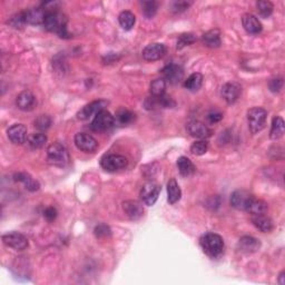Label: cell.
Wrapping results in <instances>:
<instances>
[{"label":"cell","instance_id":"37","mask_svg":"<svg viewBox=\"0 0 285 285\" xmlns=\"http://www.w3.org/2000/svg\"><path fill=\"white\" fill-rule=\"evenodd\" d=\"M207 150H209V144L205 140H197L191 146V153L195 156H202L207 153Z\"/></svg>","mask_w":285,"mask_h":285},{"label":"cell","instance_id":"45","mask_svg":"<svg viewBox=\"0 0 285 285\" xmlns=\"http://www.w3.org/2000/svg\"><path fill=\"white\" fill-rule=\"evenodd\" d=\"M207 118H209V120L210 121V123H217V121H220L222 118H223V115L218 112H213V113L209 114Z\"/></svg>","mask_w":285,"mask_h":285},{"label":"cell","instance_id":"5","mask_svg":"<svg viewBox=\"0 0 285 285\" xmlns=\"http://www.w3.org/2000/svg\"><path fill=\"white\" fill-rule=\"evenodd\" d=\"M128 162L127 158L123 155L118 154H109L104 156L101 160V166L103 169H105L106 172H117L120 169L125 168L127 166Z\"/></svg>","mask_w":285,"mask_h":285},{"label":"cell","instance_id":"17","mask_svg":"<svg viewBox=\"0 0 285 285\" xmlns=\"http://www.w3.org/2000/svg\"><path fill=\"white\" fill-rule=\"evenodd\" d=\"M187 131L191 136L199 139H205L212 136V131L209 128V126H206L204 123H202L199 120L190 121L187 124Z\"/></svg>","mask_w":285,"mask_h":285},{"label":"cell","instance_id":"29","mask_svg":"<svg viewBox=\"0 0 285 285\" xmlns=\"http://www.w3.org/2000/svg\"><path fill=\"white\" fill-rule=\"evenodd\" d=\"M177 168L182 176H191L195 172V166L190 158L182 156L177 160Z\"/></svg>","mask_w":285,"mask_h":285},{"label":"cell","instance_id":"33","mask_svg":"<svg viewBox=\"0 0 285 285\" xmlns=\"http://www.w3.org/2000/svg\"><path fill=\"white\" fill-rule=\"evenodd\" d=\"M47 142V136L43 133H35L28 137V144L32 150H39L45 146Z\"/></svg>","mask_w":285,"mask_h":285},{"label":"cell","instance_id":"30","mask_svg":"<svg viewBox=\"0 0 285 285\" xmlns=\"http://www.w3.org/2000/svg\"><path fill=\"white\" fill-rule=\"evenodd\" d=\"M268 210V204L266 202L258 199L254 196L252 199L249 207H247L246 212H249L252 215H257V214H264Z\"/></svg>","mask_w":285,"mask_h":285},{"label":"cell","instance_id":"28","mask_svg":"<svg viewBox=\"0 0 285 285\" xmlns=\"http://www.w3.org/2000/svg\"><path fill=\"white\" fill-rule=\"evenodd\" d=\"M134 120H135V114L126 108H120L116 113V116H115V124L120 126L129 125Z\"/></svg>","mask_w":285,"mask_h":285},{"label":"cell","instance_id":"36","mask_svg":"<svg viewBox=\"0 0 285 285\" xmlns=\"http://www.w3.org/2000/svg\"><path fill=\"white\" fill-rule=\"evenodd\" d=\"M166 90V81L161 78V79H155L153 83L150 84V94L151 96H163L165 94Z\"/></svg>","mask_w":285,"mask_h":285},{"label":"cell","instance_id":"42","mask_svg":"<svg viewBox=\"0 0 285 285\" xmlns=\"http://www.w3.org/2000/svg\"><path fill=\"white\" fill-rule=\"evenodd\" d=\"M283 78H273L269 81V88L272 92H279L283 88Z\"/></svg>","mask_w":285,"mask_h":285},{"label":"cell","instance_id":"22","mask_svg":"<svg viewBox=\"0 0 285 285\" xmlns=\"http://www.w3.org/2000/svg\"><path fill=\"white\" fill-rule=\"evenodd\" d=\"M252 223L263 233H269L273 231L274 228L273 221L269 216L264 215V214H257V215L252 216Z\"/></svg>","mask_w":285,"mask_h":285},{"label":"cell","instance_id":"16","mask_svg":"<svg viewBox=\"0 0 285 285\" xmlns=\"http://www.w3.org/2000/svg\"><path fill=\"white\" fill-rule=\"evenodd\" d=\"M166 54V48L163 44L155 43L147 45L143 49V57L147 61H155L158 60L165 56Z\"/></svg>","mask_w":285,"mask_h":285},{"label":"cell","instance_id":"46","mask_svg":"<svg viewBox=\"0 0 285 285\" xmlns=\"http://www.w3.org/2000/svg\"><path fill=\"white\" fill-rule=\"evenodd\" d=\"M284 279H285V272L282 271L279 275V284L280 285H284L285 284V280Z\"/></svg>","mask_w":285,"mask_h":285},{"label":"cell","instance_id":"26","mask_svg":"<svg viewBox=\"0 0 285 285\" xmlns=\"http://www.w3.org/2000/svg\"><path fill=\"white\" fill-rule=\"evenodd\" d=\"M202 42L206 47L217 48L221 46V35L218 30H210L202 36Z\"/></svg>","mask_w":285,"mask_h":285},{"label":"cell","instance_id":"10","mask_svg":"<svg viewBox=\"0 0 285 285\" xmlns=\"http://www.w3.org/2000/svg\"><path fill=\"white\" fill-rule=\"evenodd\" d=\"M176 105V103L174 99L168 95H163V96H150L145 101V108L149 110H153L156 108H172Z\"/></svg>","mask_w":285,"mask_h":285},{"label":"cell","instance_id":"41","mask_svg":"<svg viewBox=\"0 0 285 285\" xmlns=\"http://www.w3.org/2000/svg\"><path fill=\"white\" fill-rule=\"evenodd\" d=\"M94 234L97 239H105V238H108L112 234V231H110V228L107 226L105 224H101L98 225V226H96L94 229Z\"/></svg>","mask_w":285,"mask_h":285},{"label":"cell","instance_id":"18","mask_svg":"<svg viewBox=\"0 0 285 285\" xmlns=\"http://www.w3.org/2000/svg\"><path fill=\"white\" fill-rule=\"evenodd\" d=\"M123 210L126 216L131 218L132 221H137L144 215V207L143 204L138 201H126L123 203Z\"/></svg>","mask_w":285,"mask_h":285},{"label":"cell","instance_id":"15","mask_svg":"<svg viewBox=\"0 0 285 285\" xmlns=\"http://www.w3.org/2000/svg\"><path fill=\"white\" fill-rule=\"evenodd\" d=\"M240 92H242V87L240 84L234 83V81L223 85L221 90L222 97L227 104H234L240 98Z\"/></svg>","mask_w":285,"mask_h":285},{"label":"cell","instance_id":"2","mask_svg":"<svg viewBox=\"0 0 285 285\" xmlns=\"http://www.w3.org/2000/svg\"><path fill=\"white\" fill-rule=\"evenodd\" d=\"M201 246L204 253L210 257L216 258L223 254L224 251V240L221 235L216 233H207L199 240Z\"/></svg>","mask_w":285,"mask_h":285},{"label":"cell","instance_id":"3","mask_svg":"<svg viewBox=\"0 0 285 285\" xmlns=\"http://www.w3.org/2000/svg\"><path fill=\"white\" fill-rule=\"evenodd\" d=\"M268 112L261 107H253L247 112V123L252 134L260 133L266 125Z\"/></svg>","mask_w":285,"mask_h":285},{"label":"cell","instance_id":"8","mask_svg":"<svg viewBox=\"0 0 285 285\" xmlns=\"http://www.w3.org/2000/svg\"><path fill=\"white\" fill-rule=\"evenodd\" d=\"M2 242L5 245L16 251H24L28 247L27 238L18 232H10L2 235Z\"/></svg>","mask_w":285,"mask_h":285},{"label":"cell","instance_id":"1","mask_svg":"<svg viewBox=\"0 0 285 285\" xmlns=\"http://www.w3.org/2000/svg\"><path fill=\"white\" fill-rule=\"evenodd\" d=\"M44 25L48 31L55 32L61 38H69L67 31V18L57 12H48Z\"/></svg>","mask_w":285,"mask_h":285},{"label":"cell","instance_id":"25","mask_svg":"<svg viewBox=\"0 0 285 285\" xmlns=\"http://www.w3.org/2000/svg\"><path fill=\"white\" fill-rule=\"evenodd\" d=\"M167 195H168V203L171 205L176 204L182 197V191H180L179 183L176 182L175 179H171L167 183Z\"/></svg>","mask_w":285,"mask_h":285},{"label":"cell","instance_id":"4","mask_svg":"<svg viewBox=\"0 0 285 285\" xmlns=\"http://www.w3.org/2000/svg\"><path fill=\"white\" fill-rule=\"evenodd\" d=\"M47 161L49 164L55 166H65L69 162V155L64 145L59 143H54L47 149Z\"/></svg>","mask_w":285,"mask_h":285},{"label":"cell","instance_id":"38","mask_svg":"<svg viewBox=\"0 0 285 285\" xmlns=\"http://www.w3.org/2000/svg\"><path fill=\"white\" fill-rule=\"evenodd\" d=\"M195 42H196V37L193 34L180 35L179 40H177V49H182V48L190 46Z\"/></svg>","mask_w":285,"mask_h":285},{"label":"cell","instance_id":"27","mask_svg":"<svg viewBox=\"0 0 285 285\" xmlns=\"http://www.w3.org/2000/svg\"><path fill=\"white\" fill-rule=\"evenodd\" d=\"M284 132H285L284 120L279 116L274 117L272 120L271 132H270V137H271V139H274V140L280 139L281 137L284 135Z\"/></svg>","mask_w":285,"mask_h":285},{"label":"cell","instance_id":"24","mask_svg":"<svg viewBox=\"0 0 285 285\" xmlns=\"http://www.w3.org/2000/svg\"><path fill=\"white\" fill-rule=\"evenodd\" d=\"M26 14V21L27 24L30 25H39L44 23L46 17V10L44 8H32L29 9L27 12H25Z\"/></svg>","mask_w":285,"mask_h":285},{"label":"cell","instance_id":"9","mask_svg":"<svg viewBox=\"0 0 285 285\" xmlns=\"http://www.w3.org/2000/svg\"><path fill=\"white\" fill-rule=\"evenodd\" d=\"M75 145L85 153H94L98 149V143L94 137L86 133H78L75 135Z\"/></svg>","mask_w":285,"mask_h":285},{"label":"cell","instance_id":"23","mask_svg":"<svg viewBox=\"0 0 285 285\" xmlns=\"http://www.w3.org/2000/svg\"><path fill=\"white\" fill-rule=\"evenodd\" d=\"M14 179H15V180H16V182L23 183L25 185V187L27 188L28 191H30V192L38 191L39 187H40L38 180L32 179V177L27 173H17V174H15Z\"/></svg>","mask_w":285,"mask_h":285},{"label":"cell","instance_id":"11","mask_svg":"<svg viewBox=\"0 0 285 285\" xmlns=\"http://www.w3.org/2000/svg\"><path fill=\"white\" fill-rule=\"evenodd\" d=\"M108 105V102L104 101V99H98V101L91 102L83 107V109L77 114V117L80 120H86L88 118H90L91 116H95L96 114H98L99 112L105 109V107Z\"/></svg>","mask_w":285,"mask_h":285},{"label":"cell","instance_id":"32","mask_svg":"<svg viewBox=\"0 0 285 285\" xmlns=\"http://www.w3.org/2000/svg\"><path fill=\"white\" fill-rule=\"evenodd\" d=\"M118 20H120V24L123 29H125V30H131L136 23V17L132 12L126 10V12L120 13Z\"/></svg>","mask_w":285,"mask_h":285},{"label":"cell","instance_id":"6","mask_svg":"<svg viewBox=\"0 0 285 285\" xmlns=\"http://www.w3.org/2000/svg\"><path fill=\"white\" fill-rule=\"evenodd\" d=\"M115 125V117L106 109L95 115L90 124V128L94 132H106Z\"/></svg>","mask_w":285,"mask_h":285},{"label":"cell","instance_id":"34","mask_svg":"<svg viewBox=\"0 0 285 285\" xmlns=\"http://www.w3.org/2000/svg\"><path fill=\"white\" fill-rule=\"evenodd\" d=\"M142 13L146 18H153L157 13L158 3L156 1H143L142 3Z\"/></svg>","mask_w":285,"mask_h":285},{"label":"cell","instance_id":"39","mask_svg":"<svg viewBox=\"0 0 285 285\" xmlns=\"http://www.w3.org/2000/svg\"><path fill=\"white\" fill-rule=\"evenodd\" d=\"M51 125V120L48 115H40L35 120V127L39 131H46Z\"/></svg>","mask_w":285,"mask_h":285},{"label":"cell","instance_id":"40","mask_svg":"<svg viewBox=\"0 0 285 285\" xmlns=\"http://www.w3.org/2000/svg\"><path fill=\"white\" fill-rule=\"evenodd\" d=\"M9 24L12 25L14 28L24 27L25 24H27V21H26V14H25V12L16 14L15 16H13L12 18H10Z\"/></svg>","mask_w":285,"mask_h":285},{"label":"cell","instance_id":"31","mask_svg":"<svg viewBox=\"0 0 285 285\" xmlns=\"http://www.w3.org/2000/svg\"><path fill=\"white\" fill-rule=\"evenodd\" d=\"M203 84V75L199 73H194L185 80L184 86L191 91H197L202 87Z\"/></svg>","mask_w":285,"mask_h":285},{"label":"cell","instance_id":"35","mask_svg":"<svg viewBox=\"0 0 285 285\" xmlns=\"http://www.w3.org/2000/svg\"><path fill=\"white\" fill-rule=\"evenodd\" d=\"M256 8L257 13L262 18H269L273 13V3L270 1H265V0H262V1L256 2Z\"/></svg>","mask_w":285,"mask_h":285},{"label":"cell","instance_id":"21","mask_svg":"<svg viewBox=\"0 0 285 285\" xmlns=\"http://www.w3.org/2000/svg\"><path fill=\"white\" fill-rule=\"evenodd\" d=\"M242 24L244 29H245L250 35H257L262 31L263 27L261 21L252 14L243 15Z\"/></svg>","mask_w":285,"mask_h":285},{"label":"cell","instance_id":"19","mask_svg":"<svg viewBox=\"0 0 285 285\" xmlns=\"http://www.w3.org/2000/svg\"><path fill=\"white\" fill-rule=\"evenodd\" d=\"M261 242L253 236H243L238 243V250L243 254H252L260 250Z\"/></svg>","mask_w":285,"mask_h":285},{"label":"cell","instance_id":"13","mask_svg":"<svg viewBox=\"0 0 285 285\" xmlns=\"http://www.w3.org/2000/svg\"><path fill=\"white\" fill-rule=\"evenodd\" d=\"M162 74H163V77H164L163 79H164L165 81H168V83L172 85H176L180 83L184 77L183 68L176 64H171V65L165 66L162 70Z\"/></svg>","mask_w":285,"mask_h":285},{"label":"cell","instance_id":"14","mask_svg":"<svg viewBox=\"0 0 285 285\" xmlns=\"http://www.w3.org/2000/svg\"><path fill=\"white\" fill-rule=\"evenodd\" d=\"M8 138L13 144L21 145L28 140V131L27 127L23 124H15L7 131Z\"/></svg>","mask_w":285,"mask_h":285},{"label":"cell","instance_id":"43","mask_svg":"<svg viewBox=\"0 0 285 285\" xmlns=\"http://www.w3.org/2000/svg\"><path fill=\"white\" fill-rule=\"evenodd\" d=\"M44 216H45V218L48 222L55 221L57 217L56 209H55V207H48V209L45 210V212H44Z\"/></svg>","mask_w":285,"mask_h":285},{"label":"cell","instance_id":"44","mask_svg":"<svg viewBox=\"0 0 285 285\" xmlns=\"http://www.w3.org/2000/svg\"><path fill=\"white\" fill-rule=\"evenodd\" d=\"M192 2H186V1H179V2H174V7H173V10L175 13H180V12H184L185 9H187L188 7H190Z\"/></svg>","mask_w":285,"mask_h":285},{"label":"cell","instance_id":"20","mask_svg":"<svg viewBox=\"0 0 285 285\" xmlns=\"http://www.w3.org/2000/svg\"><path fill=\"white\" fill-rule=\"evenodd\" d=\"M16 104H17V107L20 110H24V112H30V110L34 109V107L37 105V101L32 92L25 90V91H21L20 94L17 96Z\"/></svg>","mask_w":285,"mask_h":285},{"label":"cell","instance_id":"7","mask_svg":"<svg viewBox=\"0 0 285 285\" xmlns=\"http://www.w3.org/2000/svg\"><path fill=\"white\" fill-rule=\"evenodd\" d=\"M161 193V186L155 182L146 183L140 190V198L147 206H153L158 199Z\"/></svg>","mask_w":285,"mask_h":285},{"label":"cell","instance_id":"12","mask_svg":"<svg viewBox=\"0 0 285 285\" xmlns=\"http://www.w3.org/2000/svg\"><path fill=\"white\" fill-rule=\"evenodd\" d=\"M253 197L254 195H252L247 191L238 190L231 196V205L236 210H246Z\"/></svg>","mask_w":285,"mask_h":285}]
</instances>
